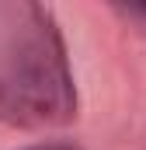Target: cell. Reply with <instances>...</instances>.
I'll list each match as a JSON object with an SVG mask.
<instances>
[{
  "label": "cell",
  "mask_w": 146,
  "mask_h": 150,
  "mask_svg": "<svg viewBox=\"0 0 146 150\" xmlns=\"http://www.w3.org/2000/svg\"><path fill=\"white\" fill-rule=\"evenodd\" d=\"M28 150H73V147H66V143H49V147H28Z\"/></svg>",
  "instance_id": "cell-1"
}]
</instances>
